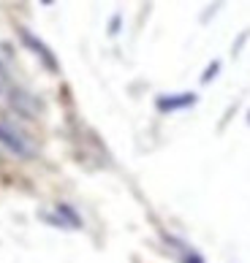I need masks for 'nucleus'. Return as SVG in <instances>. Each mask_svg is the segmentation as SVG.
I'll return each mask as SVG.
<instances>
[{"instance_id":"f257e3e1","label":"nucleus","mask_w":250,"mask_h":263,"mask_svg":"<svg viewBox=\"0 0 250 263\" xmlns=\"http://www.w3.org/2000/svg\"><path fill=\"white\" fill-rule=\"evenodd\" d=\"M0 144L22 160H33L38 155V144L30 139V133H25L19 125H14L6 117H0Z\"/></svg>"},{"instance_id":"f03ea898","label":"nucleus","mask_w":250,"mask_h":263,"mask_svg":"<svg viewBox=\"0 0 250 263\" xmlns=\"http://www.w3.org/2000/svg\"><path fill=\"white\" fill-rule=\"evenodd\" d=\"M6 103L11 106L14 111L25 114V117H38L41 114V101L35 98V95H30L27 90H22V87H14L6 92Z\"/></svg>"},{"instance_id":"7ed1b4c3","label":"nucleus","mask_w":250,"mask_h":263,"mask_svg":"<svg viewBox=\"0 0 250 263\" xmlns=\"http://www.w3.org/2000/svg\"><path fill=\"white\" fill-rule=\"evenodd\" d=\"M19 35H22V41L27 44V49H30L46 68H49V71H57V60H55V54L46 49V44H41L33 33H27V30H19Z\"/></svg>"},{"instance_id":"20e7f679","label":"nucleus","mask_w":250,"mask_h":263,"mask_svg":"<svg viewBox=\"0 0 250 263\" xmlns=\"http://www.w3.org/2000/svg\"><path fill=\"white\" fill-rule=\"evenodd\" d=\"M0 158H3V155H0Z\"/></svg>"}]
</instances>
